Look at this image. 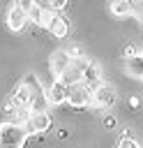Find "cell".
Masks as SVG:
<instances>
[{
	"instance_id": "cell-1",
	"label": "cell",
	"mask_w": 143,
	"mask_h": 148,
	"mask_svg": "<svg viewBox=\"0 0 143 148\" xmlns=\"http://www.w3.org/2000/svg\"><path fill=\"white\" fill-rule=\"evenodd\" d=\"M28 130L21 123L7 120L0 125V148H23L25 139H28Z\"/></svg>"
},
{
	"instance_id": "cell-2",
	"label": "cell",
	"mask_w": 143,
	"mask_h": 148,
	"mask_svg": "<svg viewBox=\"0 0 143 148\" xmlns=\"http://www.w3.org/2000/svg\"><path fill=\"white\" fill-rule=\"evenodd\" d=\"M115 104V88L106 81H101L97 88H92V106L97 109H111Z\"/></svg>"
},
{
	"instance_id": "cell-3",
	"label": "cell",
	"mask_w": 143,
	"mask_h": 148,
	"mask_svg": "<svg viewBox=\"0 0 143 148\" xmlns=\"http://www.w3.org/2000/svg\"><path fill=\"white\" fill-rule=\"evenodd\" d=\"M88 58H81V60H72V65L65 69V74L60 76V81L62 83H67L69 88L72 86H78V83H83V74H85V67H88Z\"/></svg>"
},
{
	"instance_id": "cell-4",
	"label": "cell",
	"mask_w": 143,
	"mask_h": 148,
	"mask_svg": "<svg viewBox=\"0 0 143 148\" xmlns=\"http://www.w3.org/2000/svg\"><path fill=\"white\" fill-rule=\"evenodd\" d=\"M74 109H83V106H90L92 104V88H88L85 83H78V86H72L69 90V99H67Z\"/></svg>"
},
{
	"instance_id": "cell-5",
	"label": "cell",
	"mask_w": 143,
	"mask_h": 148,
	"mask_svg": "<svg viewBox=\"0 0 143 148\" xmlns=\"http://www.w3.org/2000/svg\"><path fill=\"white\" fill-rule=\"evenodd\" d=\"M69 65H72V56L67 53V49H60V51H55V53L48 58V67H51V74H53L55 79H60Z\"/></svg>"
},
{
	"instance_id": "cell-6",
	"label": "cell",
	"mask_w": 143,
	"mask_h": 148,
	"mask_svg": "<svg viewBox=\"0 0 143 148\" xmlns=\"http://www.w3.org/2000/svg\"><path fill=\"white\" fill-rule=\"evenodd\" d=\"M25 23H28V12L21 9L18 5H12L9 12H7V28L14 30V32H18V30L25 28Z\"/></svg>"
},
{
	"instance_id": "cell-7",
	"label": "cell",
	"mask_w": 143,
	"mask_h": 148,
	"mask_svg": "<svg viewBox=\"0 0 143 148\" xmlns=\"http://www.w3.org/2000/svg\"><path fill=\"white\" fill-rule=\"evenodd\" d=\"M69 90H72V88H69L67 83H62L60 79H53L51 86H48V92H46V95H48V102H51V104H62V102H67V99H69Z\"/></svg>"
},
{
	"instance_id": "cell-8",
	"label": "cell",
	"mask_w": 143,
	"mask_h": 148,
	"mask_svg": "<svg viewBox=\"0 0 143 148\" xmlns=\"http://www.w3.org/2000/svg\"><path fill=\"white\" fill-rule=\"evenodd\" d=\"M51 18H53V12L46 9V7H42L39 2H35V5L28 9V21L35 23V25H46V28H48Z\"/></svg>"
},
{
	"instance_id": "cell-9",
	"label": "cell",
	"mask_w": 143,
	"mask_h": 148,
	"mask_svg": "<svg viewBox=\"0 0 143 148\" xmlns=\"http://www.w3.org/2000/svg\"><path fill=\"white\" fill-rule=\"evenodd\" d=\"M51 127V116L48 113H32L30 120L25 123V130L30 134H37V132H46Z\"/></svg>"
},
{
	"instance_id": "cell-10",
	"label": "cell",
	"mask_w": 143,
	"mask_h": 148,
	"mask_svg": "<svg viewBox=\"0 0 143 148\" xmlns=\"http://www.w3.org/2000/svg\"><path fill=\"white\" fill-rule=\"evenodd\" d=\"M32 97H35V92L21 81L18 86H16V90H14V95H12V99H14V104L16 106H21V109H30V102H32Z\"/></svg>"
},
{
	"instance_id": "cell-11",
	"label": "cell",
	"mask_w": 143,
	"mask_h": 148,
	"mask_svg": "<svg viewBox=\"0 0 143 148\" xmlns=\"http://www.w3.org/2000/svg\"><path fill=\"white\" fill-rule=\"evenodd\" d=\"M48 32L53 35V37H67V32H69V21L65 18V16H58V14H53V18H51V23H48Z\"/></svg>"
},
{
	"instance_id": "cell-12",
	"label": "cell",
	"mask_w": 143,
	"mask_h": 148,
	"mask_svg": "<svg viewBox=\"0 0 143 148\" xmlns=\"http://www.w3.org/2000/svg\"><path fill=\"white\" fill-rule=\"evenodd\" d=\"M83 83H85L88 88H97V86L101 83V72H99V67H97L95 62H88L85 74H83Z\"/></svg>"
},
{
	"instance_id": "cell-13",
	"label": "cell",
	"mask_w": 143,
	"mask_h": 148,
	"mask_svg": "<svg viewBox=\"0 0 143 148\" xmlns=\"http://www.w3.org/2000/svg\"><path fill=\"white\" fill-rule=\"evenodd\" d=\"M48 104H51V102H48V95L42 90L39 95L32 97V102H30V113H46V111H48Z\"/></svg>"
},
{
	"instance_id": "cell-14",
	"label": "cell",
	"mask_w": 143,
	"mask_h": 148,
	"mask_svg": "<svg viewBox=\"0 0 143 148\" xmlns=\"http://www.w3.org/2000/svg\"><path fill=\"white\" fill-rule=\"evenodd\" d=\"M125 69H127L129 76H134V79H143V62H141V56H136V58H127V60H125Z\"/></svg>"
},
{
	"instance_id": "cell-15",
	"label": "cell",
	"mask_w": 143,
	"mask_h": 148,
	"mask_svg": "<svg viewBox=\"0 0 143 148\" xmlns=\"http://www.w3.org/2000/svg\"><path fill=\"white\" fill-rule=\"evenodd\" d=\"M108 9H111L113 16H129L131 14V2L129 0H111Z\"/></svg>"
},
{
	"instance_id": "cell-16",
	"label": "cell",
	"mask_w": 143,
	"mask_h": 148,
	"mask_svg": "<svg viewBox=\"0 0 143 148\" xmlns=\"http://www.w3.org/2000/svg\"><path fill=\"white\" fill-rule=\"evenodd\" d=\"M129 2H131V14L143 21V0H129Z\"/></svg>"
},
{
	"instance_id": "cell-17",
	"label": "cell",
	"mask_w": 143,
	"mask_h": 148,
	"mask_svg": "<svg viewBox=\"0 0 143 148\" xmlns=\"http://www.w3.org/2000/svg\"><path fill=\"white\" fill-rule=\"evenodd\" d=\"M67 53L72 56V60H81V58H85V56H83V51H81V46H76V44H74V46H69V49H67Z\"/></svg>"
},
{
	"instance_id": "cell-18",
	"label": "cell",
	"mask_w": 143,
	"mask_h": 148,
	"mask_svg": "<svg viewBox=\"0 0 143 148\" xmlns=\"http://www.w3.org/2000/svg\"><path fill=\"white\" fill-rule=\"evenodd\" d=\"M67 7V0H48V9L51 12H60Z\"/></svg>"
},
{
	"instance_id": "cell-19",
	"label": "cell",
	"mask_w": 143,
	"mask_h": 148,
	"mask_svg": "<svg viewBox=\"0 0 143 148\" xmlns=\"http://www.w3.org/2000/svg\"><path fill=\"white\" fill-rule=\"evenodd\" d=\"M118 148H141L136 141H131V139H122L120 143H118Z\"/></svg>"
},
{
	"instance_id": "cell-20",
	"label": "cell",
	"mask_w": 143,
	"mask_h": 148,
	"mask_svg": "<svg viewBox=\"0 0 143 148\" xmlns=\"http://www.w3.org/2000/svg\"><path fill=\"white\" fill-rule=\"evenodd\" d=\"M35 2H37V0H16V5H18L21 9H25V12H28V9H30Z\"/></svg>"
},
{
	"instance_id": "cell-21",
	"label": "cell",
	"mask_w": 143,
	"mask_h": 148,
	"mask_svg": "<svg viewBox=\"0 0 143 148\" xmlns=\"http://www.w3.org/2000/svg\"><path fill=\"white\" fill-rule=\"evenodd\" d=\"M125 56L127 58H136V46H127L125 49Z\"/></svg>"
},
{
	"instance_id": "cell-22",
	"label": "cell",
	"mask_w": 143,
	"mask_h": 148,
	"mask_svg": "<svg viewBox=\"0 0 143 148\" xmlns=\"http://www.w3.org/2000/svg\"><path fill=\"white\" fill-rule=\"evenodd\" d=\"M138 104H141V102H138V97H131V99H129V106H131V109H136Z\"/></svg>"
},
{
	"instance_id": "cell-23",
	"label": "cell",
	"mask_w": 143,
	"mask_h": 148,
	"mask_svg": "<svg viewBox=\"0 0 143 148\" xmlns=\"http://www.w3.org/2000/svg\"><path fill=\"white\" fill-rule=\"evenodd\" d=\"M141 62H143V53H141Z\"/></svg>"
}]
</instances>
